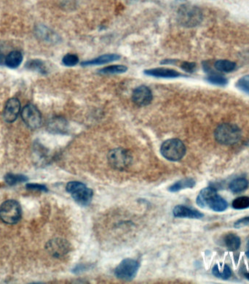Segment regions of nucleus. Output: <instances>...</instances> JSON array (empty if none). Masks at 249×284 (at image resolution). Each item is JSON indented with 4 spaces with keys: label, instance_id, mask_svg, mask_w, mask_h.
Instances as JSON below:
<instances>
[{
    "label": "nucleus",
    "instance_id": "f257e3e1",
    "mask_svg": "<svg viewBox=\"0 0 249 284\" xmlns=\"http://www.w3.org/2000/svg\"><path fill=\"white\" fill-rule=\"evenodd\" d=\"M197 204L201 208H210L215 212H223L227 208L228 204L212 187L205 188L197 197Z\"/></svg>",
    "mask_w": 249,
    "mask_h": 284
},
{
    "label": "nucleus",
    "instance_id": "f03ea898",
    "mask_svg": "<svg viewBox=\"0 0 249 284\" xmlns=\"http://www.w3.org/2000/svg\"><path fill=\"white\" fill-rule=\"evenodd\" d=\"M177 19L183 27H195L199 25L203 20L201 9L190 4H183L177 12Z\"/></svg>",
    "mask_w": 249,
    "mask_h": 284
},
{
    "label": "nucleus",
    "instance_id": "7ed1b4c3",
    "mask_svg": "<svg viewBox=\"0 0 249 284\" xmlns=\"http://www.w3.org/2000/svg\"><path fill=\"white\" fill-rule=\"evenodd\" d=\"M241 136L242 133L241 129L233 123H222L216 128L214 132L216 141L225 146H230L238 143L241 140Z\"/></svg>",
    "mask_w": 249,
    "mask_h": 284
},
{
    "label": "nucleus",
    "instance_id": "20e7f679",
    "mask_svg": "<svg viewBox=\"0 0 249 284\" xmlns=\"http://www.w3.org/2000/svg\"><path fill=\"white\" fill-rule=\"evenodd\" d=\"M66 190L71 195L76 203L81 206H87L92 201L94 192L92 189L87 187L85 184L78 181L68 183Z\"/></svg>",
    "mask_w": 249,
    "mask_h": 284
},
{
    "label": "nucleus",
    "instance_id": "39448f33",
    "mask_svg": "<svg viewBox=\"0 0 249 284\" xmlns=\"http://www.w3.org/2000/svg\"><path fill=\"white\" fill-rule=\"evenodd\" d=\"M160 153L165 159L169 161H179L186 154V147L178 139H170L162 144Z\"/></svg>",
    "mask_w": 249,
    "mask_h": 284
},
{
    "label": "nucleus",
    "instance_id": "423d86ee",
    "mask_svg": "<svg viewBox=\"0 0 249 284\" xmlns=\"http://www.w3.org/2000/svg\"><path fill=\"white\" fill-rule=\"evenodd\" d=\"M22 216V209L18 202L9 200L0 206V218L6 224H17Z\"/></svg>",
    "mask_w": 249,
    "mask_h": 284
},
{
    "label": "nucleus",
    "instance_id": "0eeeda50",
    "mask_svg": "<svg viewBox=\"0 0 249 284\" xmlns=\"http://www.w3.org/2000/svg\"><path fill=\"white\" fill-rule=\"evenodd\" d=\"M107 158L110 165L114 169H125L132 164L134 157L131 151L119 148L110 151Z\"/></svg>",
    "mask_w": 249,
    "mask_h": 284
},
{
    "label": "nucleus",
    "instance_id": "6e6552de",
    "mask_svg": "<svg viewBox=\"0 0 249 284\" xmlns=\"http://www.w3.org/2000/svg\"><path fill=\"white\" fill-rule=\"evenodd\" d=\"M140 264L138 261L133 259H125L122 261L114 270V275L120 280L130 282L137 276Z\"/></svg>",
    "mask_w": 249,
    "mask_h": 284
},
{
    "label": "nucleus",
    "instance_id": "1a4fd4ad",
    "mask_svg": "<svg viewBox=\"0 0 249 284\" xmlns=\"http://www.w3.org/2000/svg\"><path fill=\"white\" fill-rule=\"evenodd\" d=\"M21 117L26 125L32 129H37L42 123L40 112L32 104H29L23 108Z\"/></svg>",
    "mask_w": 249,
    "mask_h": 284
},
{
    "label": "nucleus",
    "instance_id": "9d476101",
    "mask_svg": "<svg viewBox=\"0 0 249 284\" xmlns=\"http://www.w3.org/2000/svg\"><path fill=\"white\" fill-rule=\"evenodd\" d=\"M45 248L53 257L62 258L70 251L71 245L65 239L55 238L47 243Z\"/></svg>",
    "mask_w": 249,
    "mask_h": 284
},
{
    "label": "nucleus",
    "instance_id": "9b49d317",
    "mask_svg": "<svg viewBox=\"0 0 249 284\" xmlns=\"http://www.w3.org/2000/svg\"><path fill=\"white\" fill-rule=\"evenodd\" d=\"M132 100L136 105L144 107L149 105L152 100V93L148 87L141 85L134 90L132 94Z\"/></svg>",
    "mask_w": 249,
    "mask_h": 284
},
{
    "label": "nucleus",
    "instance_id": "f8f14e48",
    "mask_svg": "<svg viewBox=\"0 0 249 284\" xmlns=\"http://www.w3.org/2000/svg\"><path fill=\"white\" fill-rule=\"evenodd\" d=\"M21 110V103L16 98L10 99L4 107L3 117L4 120L8 123H13L16 120Z\"/></svg>",
    "mask_w": 249,
    "mask_h": 284
},
{
    "label": "nucleus",
    "instance_id": "ddd939ff",
    "mask_svg": "<svg viewBox=\"0 0 249 284\" xmlns=\"http://www.w3.org/2000/svg\"><path fill=\"white\" fill-rule=\"evenodd\" d=\"M173 213L175 217L192 218V219H200L204 216V214L198 210L189 208L184 205L176 206L173 210Z\"/></svg>",
    "mask_w": 249,
    "mask_h": 284
},
{
    "label": "nucleus",
    "instance_id": "4468645a",
    "mask_svg": "<svg viewBox=\"0 0 249 284\" xmlns=\"http://www.w3.org/2000/svg\"><path fill=\"white\" fill-rule=\"evenodd\" d=\"M144 73L147 76H152L156 78H163V79H174V78H178L182 76L183 75L173 69L160 68L149 69V70H144Z\"/></svg>",
    "mask_w": 249,
    "mask_h": 284
},
{
    "label": "nucleus",
    "instance_id": "2eb2a0df",
    "mask_svg": "<svg viewBox=\"0 0 249 284\" xmlns=\"http://www.w3.org/2000/svg\"><path fill=\"white\" fill-rule=\"evenodd\" d=\"M120 56L117 54H105L91 60L86 61V62H82L81 65L82 66H93V65H102L105 64L109 63V62H114V61L118 60Z\"/></svg>",
    "mask_w": 249,
    "mask_h": 284
},
{
    "label": "nucleus",
    "instance_id": "dca6fc26",
    "mask_svg": "<svg viewBox=\"0 0 249 284\" xmlns=\"http://www.w3.org/2000/svg\"><path fill=\"white\" fill-rule=\"evenodd\" d=\"M67 123L62 118H55L48 123V129L54 133H63L67 130Z\"/></svg>",
    "mask_w": 249,
    "mask_h": 284
},
{
    "label": "nucleus",
    "instance_id": "f3484780",
    "mask_svg": "<svg viewBox=\"0 0 249 284\" xmlns=\"http://www.w3.org/2000/svg\"><path fill=\"white\" fill-rule=\"evenodd\" d=\"M195 181L193 178H187L177 181L169 188V191L171 192H177L182 189H192L195 186Z\"/></svg>",
    "mask_w": 249,
    "mask_h": 284
},
{
    "label": "nucleus",
    "instance_id": "a211bd4d",
    "mask_svg": "<svg viewBox=\"0 0 249 284\" xmlns=\"http://www.w3.org/2000/svg\"><path fill=\"white\" fill-rule=\"evenodd\" d=\"M224 242L230 251H237L241 245V238L233 233L226 235L224 238Z\"/></svg>",
    "mask_w": 249,
    "mask_h": 284
},
{
    "label": "nucleus",
    "instance_id": "6ab92c4d",
    "mask_svg": "<svg viewBox=\"0 0 249 284\" xmlns=\"http://www.w3.org/2000/svg\"><path fill=\"white\" fill-rule=\"evenodd\" d=\"M249 185V181L246 178H236L229 185V189L233 193H241L248 189Z\"/></svg>",
    "mask_w": 249,
    "mask_h": 284
},
{
    "label": "nucleus",
    "instance_id": "aec40b11",
    "mask_svg": "<svg viewBox=\"0 0 249 284\" xmlns=\"http://www.w3.org/2000/svg\"><path fill=\"white\" fill-rule=\"evenodd\" d=\"M23 60V56L21 52L14 51L10 52L5 59V65L10 68H16L19 67Z\"/></svg>",
    "mask_w": 249,
    "mask_h": 284
},
{
    "label": "nucleus",
    "instance_id": "412c9836",
    "mask_svg": "<svg viewBox=\"0 0 249 284\" xmlns=\"http://www.w3.org/2000/svg\"><path fill=\"white\" fill-rule=\"evenodd\" d=\"M213 67L218 72L231 73L236 69L237 65L235 62H231V61L222 59V60L216 61Z\"/></svg>",
    "mask_w": 249,
    "mask_h": 284
},
{
    "label": "nucleus",
    "instance_id": "4be33fe9",
    "mask_svg": "<svg viewBox=\"0 0 249 284\" xmlns=\"http://www.w3.org/2000/svg\"><path fill=\"white\" fill-rule=\"evenodd\" d=\"M212 273L215 277L221 280H228L232 276L231 270L227 265H224L222 268H220L218 265H215L212 270Z\"/></svg>",
    "mask_w": 249,
    "mask_h": 284
},
{
    "label": "nucleus",
    "instance_id": "5701e85b",
    "mask_svg": "<svg viewBox=\"0 0 249 284\" xmlns=\"http://www.w3.org/2000/svg\"><path fill=\"white\" fill-rule=\"evenodd\" d=\"M29 181L28 177L24 175H16V174L9 173L4 176V181L9 186H15V185L27 182Z\"/></svg>",
    "mask_w": 249,
    "mask_h": 284
},
{
    "label": "nucleus",
    "instance_id": "b1692460",
    "mask_svg": "<svg viewBox=\"0 0 249 284\" xmlns=\"http://www.w3.org/2000/svg\"><path fill=\"white\" fill-rule=\"evenodd\" d=\"M128 70V67L125 65H111V66L105 67L99 70V73L102 74H120L124 73Z\"/></svg>",
    "mask_w": 249,
    "mask_h": 284
},
{
    "label": "nucleus",
    "instance_id": "393cba45",
    "mask_svg": "<svg viewBox=\"0 0 249 284\" xmlns=\"http://www.w3.org/2000/svg\"><path fill=\"white\" fill-rule=\"evenodd\" d=\"M207 81L209 83L218 85H225L226 84L228 83V81L226 78L218 74V73H214V72L209 74V76L207 77Z\"/></svg>",
    "mask_w": 249,
    "mask_h": 284
},
{
    "label": "nucleus",
    "instance_id": "a878e982",
    "mask_svg": "<svg viewBox=\"0 0 249 284\" xmlns=\"http://www.w3.org/2000/svg\"><path fill=\"white\" fill-rule=\"evenodd\" d=\"M232 206L235 210H244L249 207V198L247 196L240 197L234 200Z\"/></svg>",
    "mask_w": 249,
    "mask_h": 284
},
{
    "label": "nucleus",
    "instance_id": "bb28decb",
    "mask_svg": "<svg viewBox=\"0 0 249 284\" xmlns=\"http://www.w3.org/2000/svg\"><path fill=\"white\" fill-rule=\"evenodd\" d=\"M63 64L67 67L75 66L79 62V57L76 54L68 53L65 55L62 59Z\"/></svg>",
    "mask_w": 249,
    "mask_h": 284
},
{
    "label": "nucleus",
    "instance_id": "cd10ccee",
    "mask_svg": "<svg viewBox=\"0 0 249 284\" xmlns=\"http://www.w3.org/2000/svg\"><path fill=\"white\" fill-rule=\"evenodd\" d=\"M27 67L29 69H31V70H37L40 73H45L46 72V67H45L43 62L42 61L37 60V59L30 61V62L27 63Z\"/></svg>",
    "mask_w": 249,
    "mask_h": 284
},
{
    "label": "nucleus",
    "instance_id": "c85d7f7f",
    "mask_svg": "<svg viewBox=\"0 0 249 284\" xmlns=\"http://www.w3.org/2000/svg\"><path fill=\"white\" fill-rule=\"evenodd\" d=\"M236 87L241 91L247 93L249 94V75L244 76L241 78L239 80L237 81Z\"/></svg>",
    "mask_w": 249,
    "mask_h": 284
},
{
    "label": "nucleus",
    "instance_id": "c756f323",
    "mask_svg": "<svg viewBox=\"0 0 249 284\" xmlns=\"http://www.w3.org/2000/svg\"><path fill=\"white\" fill-rule=\"evenodd\" d=\"M28 190L36 191V192H47L48 189L44 185L39 184H27L26 186Z\"/></svg>",
    "mask_w": 249,
    "mask_h": 284
},
{
    "label": "nucleus",
    "instance_id": "7c9ffc66",
    "mask_svg": "<svg viewBox=\"0 0 249 284\" xmlns=\"http://www.w3.org/2000/svg\"><path fill=\"white\" fill-rule=\"evenodd\" d=\"M181 68L187 73H192L196 70L197 65L194 62H184L181 63Z\"/></svg>",
    "mask_w": 249,
    "mask_h": 284
},
{
    "label": "nucleus",
    "instance_id": "2f4dec72",
    "mask_svg": "<svg viewBox=\"0 0 249 284\" xmlns=\"http://www.w3.org/2000/svg\"><path fill=\"white\" fill-rule=\"evenodd\" d=\"M247 226H249V216L241 218L234 224V227L236 229L242 228Z\"/></svg>",
    "mask_w": 249,
    "mask_h": 284
},
{
    "label": "nucleus",
    "instance_id": "473e14b6",
    "mask_svg": "<svg viewBox=\"0 0 249 284\" xmlns=\"http://www.w3.org/2000/svg\"><path fill=\"white\" fill-rule=\"evenodd\" d=\"M245 276H246V278H247V279H248V280L249 281V273H246Z\"/></svg>",
    "mask_w": 249,
    "mask_h": 284
},
{
    "label": "nucleus",
    "instance_id": "72a5a7b5",
    "mask_svg": "<svg viewBox=\"0 0 249 284\" xmlns=\"http://www.w3.org/2000/svg\"><path fill=\"white\" fill-rule=\"evenodd\" d=\"M246 255H247V257H248L249 259V250L248 251L246 252Z\"/></svg>",
    "mask_w": 249,
    "mask_h": 284
},
{
    "label": "nucleus",
    "instance_id": "f704fd0d",
    "mask_svg": "<svg viewBox=\"0 0 249 284\" xmlns=\"http://www.w3.org/2000/svg\"><path fill=\"white\" fill-rule=\"evenodd\" d=\"M1 55H0V62H1Z\"/></svg>",
    "mask_w": 249,
    "mask_h": 284
}]
</instances>
